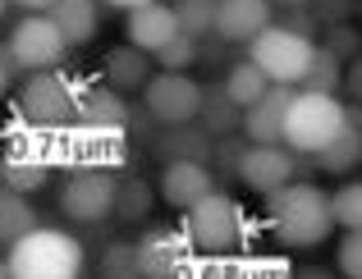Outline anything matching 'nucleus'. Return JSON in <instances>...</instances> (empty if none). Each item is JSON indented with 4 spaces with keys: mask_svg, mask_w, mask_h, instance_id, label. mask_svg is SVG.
I'll return each instance as SVG.
<instances>
[{
    "mask_svg": "<svg viewBox=\"0 0 362 279\" xmlns=\"http://www.w3.org/2000/svg\"><path fill=\"white\" fill-rule=\"evenodd\" d=\"M33 229H42L33 201L14 188H0V247H14L18 238H28Z\"/></svg>",
    "mask_w": 362,
    "mask_h": 279,
    "instance_id": "obj_21",
    "label": "nucleus"
},
{
    "mask_svg": "<svg viewBox=\"0 0 362 279\" xmlns=\"http://www.w3.org/2000/svg\"><path fill=\"white\" fill-rule=\"evenodd\" d=\"M74 124L129 133V124H133V105L124 101V92H115L110 83H83V88H78V105H74Z\"/></svg>",
    "mask_w": 362,
    "mask_h": 279,
    "instance_id": "obj_15",
    "label": "nucleus"
},
{
    "mask_svg": "<svg viewBox=\"0 0 362 279\" xmlns=\"http://www.w3.org/2000/svg\"><path fill=\"white\" fill-rule=\"evenodd\" d=\"M46 179H51V170L46 165H28V160H5L0 156V188H14V192H37L46 188Z\"/></svg>",
    "mask_w": 362,
    "mask_h": 279,
    "instance_id": "obj_31",
    "label": "nucleus"
},
{
    "mask_svg": "<svg viewBox=\"0 0 362 279\" xmlns=\"http://www.w3.org/2000/svg\"><path fill=\"white\" fill-rule=\"evenodd\" d=\"M275 83L266 78L262 69H257L252 60H239V64H230V73H225V92H230V101L239 105V110H252L257 101H262L266 92H271Z\"/></svg>",
    "mask_w": 362,
    "mask_h": 279,
    "instance_id": "obj_24",
    "label": "nucleus"
},
{
    "mask_svg": "<svg viewBox=\"0 0 362 279\" xmlns=\"http://www.w3.org/2000/svg\"><path fill=\"white\" fill-rule=\"evenodd\" d=\"M5 9H9V0H0V14H5Z\"/></svg>",
    "mask_w": 362,
    "mask_h": 279,
    "instance_id": "obj_48",
    "label": "nucleus"
},
{
    "mask_svg": "<svg viewBox=\"0 0 362 279\" xmlns=\"http://www.w3.org/2000/svg\"><path fill=\"white\" fill-rule=\"evenodd\" d=\"M97 279H147L138 266V243H110L97 261Z\"/></svg>",
    "mask_w": 362,
    "mask_h": 279,
    "instance_id": "obj_30",
    "label": "nucleus"
},
{
    "mask_svg": "<svg viewBox=\"0 0 362 279\" xmlns=\"http://www.w3.org/2000/svg\"><path fill=\"white\" fill-rule=\"evenodd\" d=\"M266 225L280 238L284 247L303 252V247H321L335 229V206H330V192H321L317 184H303L293 179L289 188L271 192L266 197Z\"/></svg>",
    "mask_w": 362,
    "mask_h": 279,
    "instance_id": "obj_1",
    "label": "nucleus"
},
{
    "mask_svg": "<svg viewBox=\"0 0 362 279\" xmlns=\"http://www.w3.org/2000/svg\"><path fill=\"white\" fill-rule=\"evenodd\" d=\"M312 55H317L312 37H298V32H289V28H280V23H271L252 46H247V60H252L271 83H280V88H298L303 73H308V64H312Z\"/></svg>",
    "mask_w": 362,
    "mask_h": 279,
    "instance_id": "obj_6",
    "label": "nucleus"
},
{
    "mask_svg": "<svg viewBox=\"0 0 362 279\" xmlns=\"http://www.w3.org/2000/svg\"><path fill=\"white\" fill-rule=\"evenodd\" d=\"M354 5H358V0H312L308 9L317 14V23H321V28H339V23H349Z\"/></svg>",
    "mask_w": 362,
    "mask_h": 279,
    "instance_id": "obj_37",
    "label": "nucleus"
},
{
    "mask_svg": "<svg viewBox=\"0 0 362 279\" xmlns=\"http://www.w3.org/2000/svg\"><path fill=\"white\" fill-rule=\"evenodd\" d=\"M115 192H119L115 170H69L60 188V210L78 225H101V220H115Z\"/></svg>",
    "mask_w": 362,
    "mask_h": 279,
    "instance_id": "obj_8",
    "label": "nucleus"
},
{
    "mask_svg": "<svg viewBox=\"0 0 362 279\" xmlns=\"http://www.w3.org/2000/svg\"><path fill=\"white\" fill-rule=\"evenodd\" d=\"M335 266L344 279H362V229H349L344 234V243L335 252Z\"/></svg>",
    "mask_w": 362,
    "mask_h": 279,
    "instance_id": "obj_36",
    "label": "nucleus"
},
{
    "mask_svg": "<svg viewBox=\"0 0 362 279\" xmlns=\"http://www.w3.org/2000/svg\"><path fill=\"white\" fill-rule=\"evenodd\" d=\"M83 243L64 229H33L9 247V279H78Z\"/></svg>",
    "mask_w": 362,
    "mask_h": 279,
    "instance_id": "obj_2",
    "label": "nucleus"
},
{
    "mask_svg": "<svg viewBox=\"0 0 362 279\" xmlns=\"http://www.w3.org/2000/svg\"><path fill=\"white\" fill-rule=\"evenodd\" d=\"M298 92H321V96H339L344 92V60H335V55L326 51V46H317V55H312L308 73H303Z\"/></svg>",
    "mask_w": 362,
    "mask_h": 279,
    "instance_id": "obj_27",
    "label": "nucleus"
},
{
    "mask_svg": "<svg viewBox=\"0 0 362 279\" xmlns=\"http://www.w3.org/2000/svg\"><path fill=\"white\" fill-rule=\"evenodd\" d=\"M298 271H293L289 256L280 252H257V256H243V279H293Z\"/></svg>",
    "mask_w": 362,
    "mask_h": 279,
    "instance_id": "obj_32",
    "label": "nucleus"
},
{
    "mask_svg": "<svg viewBox=\"0 0 362 279\" xmlns=\"http://www.w3.org/2000/svg\"><path fill=\"white\" fill-rule=\"evenodd\" d=\"M51 18L64 32V42L83 46V42H92V32H97V0H55Z\"/></svg>",
    "mask_w": 362,
    "mask_h": 279,
    "instance_id": "obj_23",
    "label": "nucleus"
},
{
    "mask_svg": "<svg viewBox=\"0 0 362 279\" xmlns=\"http://www.w3.org/2000/svg\"><path fill=\"white\" fill-rule=\"evenodd\" d=\"M358 160H362V133L358 129H344L326 151H317V170H326V174H349Z\"/></svg>",
    "mask_w": 362,
    "mask_h": 279,
    "instance_id": "obj_28",
    "label": "nucleus"
},
{
    "mask_svg": "<svg viewBox=\"0 0 362 279\" xmlns=\"http://www.w3.org/2000/svg\"><path fill=\"white\" fill-rule=\"evenodd\" d=\"M156 60H160V69H165V73H184V69H193V64L202 60V46H197L193 37H175Z\"/></svg>",
    "mask_w": 362,
    "mask_h": 279,
    "instance_id": "obj_34",
    "label": "nucleus"
},
{
    "mask_svg": "<svg viewBox=\"0 0 362 279\" xmlns=\"http://www.w3.org/2000/svg\"><path fill=\"white\" fill-rule=\"evenodd\" d=\"M349 129L362 133V105H349Z\"/></svg>",
    "mask_w": 362,
    "mask_h": 279,
    "instance_id": "obj_45",
    "label": "nucleus"
},
{
    "mask_svg": "<svg viewBox=\"0 0 362 279\" xmlns=\"http://www.w3.org/2000/svg\"><path fill=\"white\" fill-rule=\"evenodd\" d=\"M129 160V133L69 124V170H124Z\"/></svg>",
    "mask_w": 362,
    "mask_h": 279,
    "instance_id": "obj_12",
    "label": "nucleus"
},
{
    "mask_svg": "<svg viewBox=\"0 0 362 279\" xmlns=\"http://www.w3.org/2000/svg\"><path fill=\"white\" fill-rule=\"evenodd\" d=\"M142 110L147 119H156L160 129H175V124H197L202 114V88H197L188 73H151V83L142 88Z\"/></svg>",
    "mask_w": 362,
    "mask_h": 279,
    "instance_id": "obj_9",
    "label": "nucleus"
},
{
    "mask_svg": "<svg viewBox=\"0 0 362 279\" xmlns=\"http://www.w3.org/2000/svg\"><path fill=\"white\" fill-rule=\"evenodd\" d=\"M326 51L335 55V60H358L362 55V32L354 23H339V28H326Z\"/></svg>",
    "mask_w": 362,
    "mask_h": 279,
    "instance_id": "obj_35",
    "label": "nucleus"
},
{
    "mask_svg": "<svg viewBox=\"0 0 362 279\" xmlns=\"http://www.w3.org/2000/svg\"><path fill=\"white\" fill-rule=\"evenodd\" d=\"M293 279H335V275H330V271H321V266H303V271L293 275Z\"/></svg>",
    "mask_w": 362,
    "mask_h": 279,
    "instance_id": "obj_43",
    "label": "nucleus"
},
{
    "mask_svg": "<svg viewBox=\"0 0 362 279\" xmlns=\"http://www.w3.org/2000/svg\"><path fill=\"white\" fill-rule=\"evenodd\" d=\"M170 279H243V256H211V252H188Z\"/></svg>",
    "mask_w": 362,
    "mask_h": 279,
    "instance_id": "obj_26",
    "label": "nucleus"
},
{
    "mask_svg": "<svg viewBox=\"0 0 362 279\" xmlns=\"http://www.w3.org/2000/svg\"><path fill=\"white\" fill-rule=\"evenodd\" d=\"M9 5H18L23 14H51V9H55V0H9Z\"/></svg>",
    "mask_w": 362,
    "mask_h": 279,
    "instance_id": "obj_42",
    "label": "nucleus"
},
{
    "mask_svg": "<svg viewBox=\"0 0 362 279\" xmlns=\"http://www.w3.org/2000/svg\"><path fill=\"white\" fill-rule=\"evenodd\" d=\"M184 234L193 243V252H211V256H239L247 247V215L230 192L216 188L206 201H197L193 210H184Z\"/></svg>",
    "mask_w": 362,
    "mask_h": 279,
    "instance_id": "obj_3",
    "label": "nucleus"
},
{
    "mask_svg": "<svg viewBox=\"0 0 362 279\" xmlns=\"http://www.w3.org/2000/svg\"><path fill=\"white\" fill-rule=\"evenodd\" d=\"M243 151H247V138H216V151H211V160L221 170H234L239 174V160H243Z\"/></svg>",
    "mask_w": 362,
    "mask_h": 279,
    "instance_id": "obj_39",
    "label": "nucleus"
},
{
    "mask_svg": "<svg viewBox=\"0 0 362 279\" xmlns=\"http://www.w3.org/2000/svg\"><path fill=\"white\" fill-rule=\"evenodd\" d=\"M5 51H9V60H14V69L46 73V69H55V64L64 60L69 42H64V32L55 28L51 14H23L14 28H9Z\"/></svg>",
    "mask_w": 362,
    "mask_h": 279,
    "instance_id": "obj_7",
    "label": "nucleus"
},
{
    "mask_svg": "<svg viewBox=\"0 0 362 279\" xmlns=\"http://www.w3.org/2000/svg\"><path fill=\"white\" fill-rule=\"evenodd\" d=\"M5 160L69 170V129H42V124L14 119V129L5 133Z\"/></svg>",
    "mask_w": 362,
    "mask_h": 279,
    "instance_id": "obj_10",
    "label": "nucleus"
},
{
    "mask_svg": "<svg viewBox=\"0 0 362 279\" xmlns=\"http://www.w3.org/2000/svg\"><path fill=\"white\" fill-rule=\"evenodd\" d=\"M298 170H303L298 151H289V147H262V142H252V147L243 151V160H239V184L252 188V192H262V197H271V192L289 188L293 179H298Z\"/></svg>",
    "mask_w": 362,
    "mask_h": 279,
    "instance_id": "obj_11",
    "label": "nucleus"
},
{
    "mask_svg": "<svg viewBox=\"0 0 362 279\" xmlns=\"http://www.w3.org/2000/svg\"><path fill=\"white\" fill-rule=\"evenodd\" d=\"M124 32H129V46H138V51H147V55H160L175 37H184L179 32V14L170 5H160V0L133 9L129 23H124Z\"/></svg>",
    "mask_w": 362,
    "mask_h": 279,
    "instance_id": "obj_17",
    "label": "nucleus"
},
{
    "mask_svg": "<svg viewBox=\"0 0 362 279\" xmlns=\"http://www.w3.org/2000/svg\"><path fill=\"white\" fill-rule=\"evenodd\" d=\"M151 151L160 156V165H170V160H211L216 138L197 124H175V129H160L151 138Z\"/></svg>",
    "mask_w": 362,
    "mask_h": 279,
    "instance_id": "obj_19",
    "label": "nucleus"
},
{
    "mask_svg": "<svg viewBox=\"0 0 362 279\" xmlns=\"http://www.w3.org/2000/svg\"><path fill=\"white\" fill-rule=\"evenodd\" d=\"M83 83L64 69H46V73H28L23 92H18V119L42 124V129H69L74 105H78Z\"/></svg>",
    "mask_w": 362,
    "mask_h": 279,
    "instance_id": "obj_5",
    "label": "nucleus"
},
{
    "mask_svg": "<svg viewBox=\"0 0 362 279\" xmlns=\"http://www.w3.org/2000/svg\"><path fill=\"white\" fill-rule=\"evenodd\" d=\"M344 92H349V101H354V105H362V55L344 64Z\"/></svg>",
    "mask_w": 362,
    "mask_h": 279,
    "instance_id": "obj_40",
    "label": "nucleus"
},
{
    "mask_svg": "<svg viewBox=\"0 0 362 279\" xmlns=\"http://www.w3.org/2000/svg\"><path fill=\"white\" fill-rule=\"evenodd\" d=\"M151 201H156V192H151L147 179H138V174H119L115 220H124V225H142V220L151 215Z\"/></svg>",
    "mask_w": 362,
    "mask_h": 279,
    "instance_id": "obj_25",
    "label": "nucleus"
},
{
    "mask_svg": "<svg viewBox=\"0 0 362 279\" xmlns=\"http://www.w3.org/2000/svg\"><path fill=\"white\" fill-rule=\"evenodd\" d=\"M280 28H289V32H298V37H312V32H321L317 14H312L308 5H293V9H280Z\"/></svg>",
    "mask_w": 362,
    "mask_h": 279,
    "instance_id": "obj_38",
    "label": "nucleus"
},
{
    "mask_svg": "<svg viewBox=\"0 0 362 279\" xmlns=\"http://www.w3.org/2000/svg\"><path fill=\"white\" fill-rule=\"evenodd\" d=\"M193 252V243H188L184 225H151L147 234L138 238V266L147 279H170L179 271V261Z\"/></svg>",
    "mask_w": 362,
    "mask_h": 279,
    "instance_id": "obj_14",
    "label": "nucleus"
},
{
    "mask_svg": "<svg viewBox=\"0 0 362 279\" xmlns=\"http://www.w3.org/2000/svg\"><path fill=\"white\" fill-rule=\"evenodd\" d=\"M330 206H335V225L349 229H362V184H344L330 192Z\"/></svg>",
    "mask_w": 362,
    "mask_h": 279,
    "instance_id": "obj_33",
    "label": "nucleus"
},
{
    "mask_svg": "<svg viewBox=\"0 0 362 279\" xmlns=\"http://www.w3.org/2000/svg\"><path fill=\"white\" fill-rule=\"evenodd\" d=\"M14 60H9V51L0 46V101H5V92H9V83H14Z\"/></svg>",
    "mask_w": 362,
    "mask_h": 279,
    "instance_id": "obj_41",
    "label": "nucleus"
},
{
    "mask_svg": "<svg viewBox=\"0 0 362 279\" xmlns=\"http://www.w3.org/2000/svg\"><path fill=\"white\" fill-rule=\"evenodd\" d=\"M271 5H280V9H293V5H312V0H271Z\"/></svg>",
    "mask_w": 362,
    "mask_h": 279,
    "instance_id": "obj_46",
    "label": "nucleus"
},
{
    "mask_svg": "<svg viewBox=\"0 0 362 279\" xmlns=\"http://www.w3.org/2000/svg\"><path fill=\"white\" fill-rule=\"evenodd\" d=\"M106 5H115V9H124V14H133V9L151 5V0H106Z\"/></svg>",
    "mask_w": 362,
    "mask_h": 279,
    "instance_id": "obj_44",
    "label": "nucleus"
},
{
    "mask_svg": "<svg viewBox=\"0 0 362 279\" xmlns=\"http://www.w3.org/2000/svg\"><path fill=\"white\" fill-rule=\"evenodd\" d=\"M271 28V0H216V37L252 46Z\"/></svg>",
    "mask_w": 362,
    "mask_h": 279,
    "instance_id": "obj_16",
    "label": "nucleus"
},
{
    "mask_svg": "<svg viewBox=\"0 0 362 279\" xmlns=\"http://www.w3.org/2000/svg\"><path fill=\"white\" fill-rule=\"evenodd\" d=\"M293 88H280L275 83L252 110H243V138L247 142H262V147H280L284 142V114H289Z\"/></svg>",
    "mask_w": 362,
    "mask_h": 279,
    "instance_id": "obj_18",
    "label": "nucleus"
},
{
    "mask_svg": "<svg viewBox=\"0 0 362 279\" xmlns=\"http://www.w3.org/2000/svg\"><path fill=\"white\" fill-rule=\"evenodd\" d=\"M344 129H349V105H339V96L293 92L289 114H284V147L298 156H317Z\"/></svg>",
    "mask_w": 362,
    "mask_h": 279,
    "instance_id": "obj_4",
    "label": "nucleus"
},
{
    "mask_svg": "<svg viewBox=\"0 0 362 279\" xmlns=\"http://www.w3.org/2000/svg\"><path fill=\"white\" fill-rule=\"evenodd\" d=\"M106 83L115 92H142L151 83V64H147V51H138V46H115V51H106Z\"/></svg>",
    "mask_w": 362,
    "mask_h": 279,
    "instance_id": "obj_20",
    "label": "nucleus"
},
{
    "mask_svg": "<svg viewBox=\"0 0 362 279\" xmlns=\"http://www.w3.org/2000/svg\"><path fill=\"white\" fill-rule=\"evenodd\" d=\"M175 14H179V32L184 37H193V42L216 37V0H179Z\"/></svg>",
    "mask_w": 362,
    "mask_h": 279,
    "instance_id": "obj_29",
    "label": "nucleus"
},
{
    "mask_svg": "<svg viewBox=\"0 0 362 279\" xmlns=\"http://www.w3.org/2000/svg\"><path fill=\"white\" fill-rule=\"evenodd\" d=\"M202 129L211 133V138H225V133L243 129V110L230 101V92H225V83H211V88H202Z\"/></svg>",
    "mask_w": 362,
    "mask_h": 279,
    "instance_id": "obj_22",
    "label": "nucleus"
},
{
    "mask_svg": "<svg viewBox=\"0 0 362 279\" xmlns=\"http://www.w3.org/2000/svg\"><path fill=\"white\" fill-rule=\"evenodd\" d=\"M216 192V174L206 160H170L160 165V201L175 210H193Z\"/></svg>",
    "mask_w": 362,
    "mask_h": 279,
    "instance_id": "obj_13",
    "label": "nucleus"
},
{
    "mask_svg": "<svg viewBox=\"0 0 362 279\" xmlns=\"http://www.w3.org/2000/svg\"><path fill=\"white\" fill-rule=\"evenodd\" d=\"M0 279H9V256H0Z\"/></svg>",
    "mask_w": 362,
    "mask_h": 279,
    "instance_id": "obj_47",
    "label": "nucleus"
}]
</instances>
